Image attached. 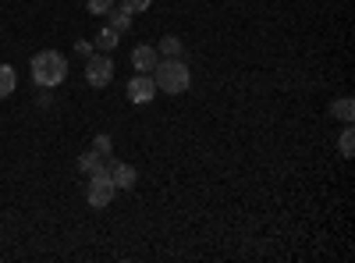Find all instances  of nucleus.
<instances>
[{"mask_svg": "<svg viewBox=\"0 0 355 263\" xmlns=\"http://www.w3.org/2000/svg\"><path fill=\"white\" fill-rule=\"evenodd\" d=\"M157 53H160V57H182V53H185V43L178 40V36H164L160 46H157Z\"/></svg>", "mask_w": 355, "mask_h": 263, "instance_id": "nucleus-13", "label": "nucleus"}, {"mask_svg": "<svg viewBox=\"0 0 355 263\" xmlns=\"http://www.w3.org/2000/svg\"><path fill=\"white\" fill-rule=\"evenodd\" d=\"M93 150H96V153H103V157H110V150H114L110 135H96V139H93Z\"/></svg>", "mask_w": 355, "mask_h": 263, "instance_id": "nucleus-16", "label": "nucleus"}, {"mask_svg": "<svg viewBox=\"0 0 355 263\" xmlns=\"http://www.w3.org/2000/svg\"><path fill=\"white\" fill-rule=\"evenodd\" d=\"M338 150H341L345 160L355 157V132H352V125H345V132H341V139H338Z\"/></svg>", "mask_w": 355, "mask_h": 263, "instance_id": "nucleus-14", "label": "nucleus"}, {"mask_svg": "<svg viewBox=\"0 0 355 263\" xmlns=\"http://www.w3.org/2000/svg\"><path fill=\"white\" fill-rule=\"evenodd\" d=\"M110 78H114L110 53H89L85 57V82L93 85V90H103V85H110Z\"/></svg>", "mask_w": 355, "mask_h": 263, "instance_id": "nucleus-4", "label": "nucleus"}, {"mask_svg": "<svg viewBox=\"0 0 355 263\" xmlns=\"http://www.w3.org/2000/svg\"><path fill=\"white\" fill-rule=\"evenodd\" d=\"M331 114H334L338 121L352 125V121H355V100H352V96H341V100H334V103H331Z\"/></svg>", "mask_w": 355, "mask_h": 263, "instance_id": "nucleus-10", "label": "nucleus"}, {"mask_svg": "<svg viewBox=\"0 0 355 263\" xmlns=\"http://www.w3.org/2000/svg\"><path fill=\"white\" fill-rule=\"evenodd\" d=\"M153 4V0H121V8H128L132 15H139V11H146V8H150Z\"/></svg>", "mask_w": 355, "mask_h": 263, "instance_id": "nucleus-17", "label": "nucleus"}, {"mask_svg": "<svg viewBox=\"0 0 355 263\" xmlns=\"http://www.w3.org/2000/svg\"><path fill=\"white\" fill-rule=\"evenodd\" d=\"M150 75L157 82V90H164L167 96H178L192 85V71H189V65L182 61V57H160Z\"/></svg>", "mask_w": 355, "mask_h": 263, "instance_id": "nucleus-1", "label": "nucleus"}, {"mask_svg": "<svg viewBox=\"0 0 355 263\" xmlns=\"http://www.w3.org/2000/svg\"><path fill=\"white\" fill-rule=\"evenodd\" d=\"M78 171H82V174L107 171V157H103V153H96V150H89V153H82V157H78Z\"/></svg>", "mask_w": 355, "mask_h": 263, "instance_id": "nucleus-9", "label": "nucleus"}, {"mask_svg": "<svg viewBox=\"0 0 355 263\" xmlns=\"http://www.w3.org/2000/svg\"><path fill=\"white\" fill-rule=\"evenodd\" d=\"M117 43H121V36H117L110 25H107V28H100V33H96V40H93V46H96L100 53H110Z\"/></svg>", "mask_w": 355, "mask_h": 263, "instance_id": "nucleus-11", "label": "nucleus"}, {"mask_svg": "<svg viewBox=\"0 0 355 263\" xmlns=\"http://www.w3.org/2000/svg\"><path fill=\"white\" fill-rule=\"evenodd\" d=\"M28 71H33L36 85L53 90V85H61L68 78V61H64V53H57V50H40L33 57V65H28Z\"/></svg>", "mask_w": 355, "mask_h": 263, "instance_id": "nucleus-2", "label": "nucleus"}, {"mask_svg": "<svg viewBox=\"0 0 355 263\" xmlns=\"http://www.w3.org/2000/svg\"><path fill=\"white\" fill-rule=\"evenodd\" d=\"M75 50H78L82 57H89V53H93L96 46H93V43H89V40H75Z\"/></svg>", "mask_w": 355, "mask_h": 263, "instance_id": "nucleus-18", "label": "nucleus"}, {"mask_svg": "<svg viewBox=\"0 0 355 263\" xmlns=\"http://www.w3.org/2000/svg\"><path fill=\"white\" fill-rule=\"evenodd\" d=\"M114 4H117V0H85L89 15H107V11H110Z\"/></svg>", "mask_w": 355, "mask_h": 263, "instance_id": "nucleus-15", "label": "nucleus"}, {"mask_svg": "<svg viewBox=\"0 0 355 263\" xmlns=\"http://www.w3.org/2000/svg\"><path fill=\"white\" fill-rule=\"evenodd\" d=\"M117 189L110 182V171H96V174H89V185H85V199H89V207L93 210H107L110 203H114Z\"/></svg>", "mask_w": 355, "mask_h": 263, "instance_id": "nucleus-3", "label": "nucleus"}, {"mask_svg": "<svg viewBox=\"0 0 355 263\" xmlns=\"http://www.w3.org/2000/svg\"><path fill=\"white\" fill-rule=\"evenodd\" d=\"M132 18H135V15H132L128 8H110V11H107V25L114 28L117 36H125L128 28H132Z\"/></svg>", "mask_w": 355, "mask_h": 263, "instance_id": "nucleus-8", "label": "nucleus"}, {"mask_svg": "<svg viewBox=\"0 0 355 263\" xmlns=\"http://www.w3.org/2000/svg\"><path fill=\"white\" fill-rule=\"evenodd\" d=\"M15 85H18V75L11 65H0V100H8L15 93Z\"/></svg>", "mask_w": 355, "mask_h": 263, "instance_id": "nucleus-12", "label": "nucleus"}, {"mask_svg": "<svg viewBox=\"0 0 355 263\" xmlns=\"http://www.w3.org/2000/svg\"><path fill=\"white\" fill-rule=\"evenodd\" d=\"M125 93H128V100H132V103H139V107H142V103H150V100H153V96H157L160 90H157L153 75H142V71H135Z\"/></svg>", "mask_w": 355, "mask_h": 263, "instance_id": "nucleus-5", "label": "nucleus"}, {"mask_svg": "<svg viewBox=\"0 0 355 263\" xmlns=\"http://www.w3.org/2000/svg\"><path fill=\"white\" fill-rule=\"evenodd\" d=\"M107 171H110L114 189H135V182H139V171L132 164H125V160H110L107 157Z\"/></svg>", "mask_w": 355, "mask_h": 263, "instance_id": "nucleus-6", "label": "nucleus"}, {"mask_svg": "<svg viewBox=\"0 0 355 263\" xmlns=\"http://www.w3.org/2000/svg\"><path fill=\"white\" fill-rule=\"evenodd\" d=\"M157 61H160L157 46H135V50H132V68L142 71V75H150V71L157 68Z\"/></svg>", "mask_w": 355, "mask_h": 263, "instance_id": "nucleus-7", "label": "nucleus"}]
</instances>
